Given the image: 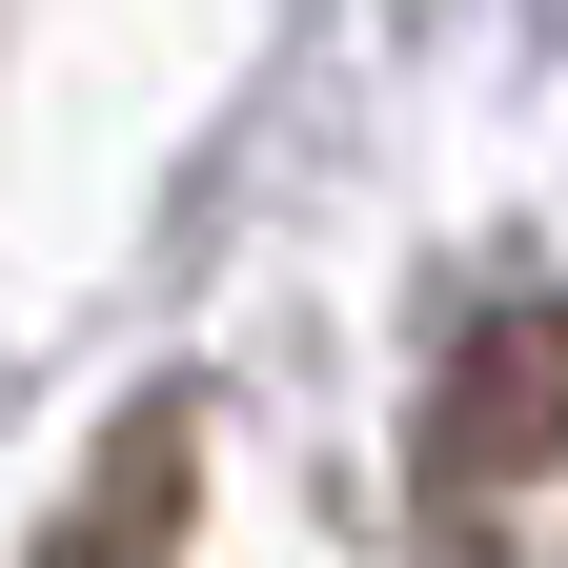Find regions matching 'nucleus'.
<instances>
[{
	"label": "nucleus",
	"instance_id": "f257e3e1",
	"mask_svg": "<svg viewBox=\"0 0 568 568\" xmlns=\"http://www.w3.org/2000/svg\"><path fill=\"white\" fill-rule=\"evenodd\" d=\"M426 467L447 487H528V467H568V305H467V345H447V406H426Z\"/></svg>",
	"mask_w": 568,
	"mask_h": 568
},
{
	"label": "nucleus",
	"instance_id": "f03ea898",
	"mask_svg": "<svg viewBox=\"0 0 568 568\" xmlns=\"http://www.w3.org/2000/svg\"><path fill=\"white\" fill-rule=\"evenodd\" d=\"M183 508H203V426H183V406H142L122 447H102V508H61V548H41V568H163V548H183Z\"/></svg>",
	"mask_w": 568,
	"mask_h": 568
}]
</instances>
